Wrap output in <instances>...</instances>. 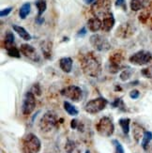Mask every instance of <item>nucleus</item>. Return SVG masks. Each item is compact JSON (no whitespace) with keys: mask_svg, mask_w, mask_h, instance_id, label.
Returning a JSON list of instances; mask_svg holds the SVG:
<instances>
[{"mask_svg":"<svg viewBox=\"0 0 152 153\" xmlns=\"http://www.w3.org/2000/svg\"><path fill=\"white\" fill-rule=\"evenodd\" d=\"M134 33L133 26L129 23L120 25L116 31V36L119 39H128L131 37Z\"/></svg>","mask_w":152,"mask_h":153,"instance_id":"12","label":"nucleus"},{"mask_svg":"<svg viewBox=\"0 0 152 153\" xmlns=\"http://www.w3.org/2000/svg\"><path fill=\"white\" fill-rule=\"evenodd\" d=\"M151 27H152V26H151Z\"/></svg>","mask_w":152,"mask_h":153,"instance_id":"39","label":"nucleus"},{"mask_svg":"<svg viewBox=\"0 0 152 153\" xmlns=\"http://www.w3.org/2000/svg\"><path fill=\"white\" fill-rule=\"evenodd\" d=\"M83 72L89 77L97 78L102 72V65L93 53H87L81 59Z\"/></svg>","mask_w":152,"mask_h":153,"instance_id":"1","label":"nucleus"},{"mask_svg":"<svg viewBox=\"0 0 152 153\" xmlns=\"http://www.w3.org/2000/svg\"><path fill=\"white\" fill-rule=\"evenodd\" d=\"M125 0H116V5L117 7H121V6H124V2Z\"/></svg>","mask_w":152,"mask_h":153,"instance_id":"35","label":"nucleus"},{"mask_svg":"<svg viewBox=\"0 0 152 153\" xmlns=\"http://www.w3.org/2000/svg\"><path fill=\"white\" fill-rule=\"evenodd\" d=\"M98 134L103 137H110L115 131V126L112 119L108 117H102L96 125Z\"/></svg>","mask_w":152,"mask_h":153,"instance_id":"4","label":"nucleus"},{"mask_svg":"<svg viewBox=\"0 0 152 153\" xmlns=\"http://www.w3.org/2000/svg\"><path fill=\"white\" fill-rule=\"evenodd\" d=\"M85 153H91V152H90V151H88V150H87V151H85Z\"/></svg>","mask_w":152,"mask_h":153,"instance_id":"38","label":"nucleus"},{"mask_svg":"<svg viewBox=\"0 0 152 153\" xmlns=\"http://www.w3.org/2000/svg\"><path fill=\"white\" fill-rule=\"evenodd\" d=\"M20 51H21V53L24 56L29 58L32 61L38 62L39 60V56L38 55L36 49L33 47V46H31L27 43L22 44L21 47H20Z\"/></svg>","mask_w":152,"mask_h":153,"instance_id":"13","label":"nucleus"},{"mask_svg":"<svg viewBox=\"0 0 152 153\" xmlns=\"http://www.w3.org/2000/svg\"><path fill=\"white\" fill-rule=\"evenodd\" d=\"M12 10V8L10 7V8H6V9H3L1 11H0V16L1 17H5V16H8L10 11Z\"/></svg>","mask_w":152,"mask_h":153,"instance_id":"32","label":"nucleus"},{"mask_svg":"<svg viewBox=\"0 0 152 153\" xmlns=\"http://www.w3.org/2000/svg\"><path fill=\"white\" fill-rule=\"evenodd\" d=\"M102 22L99 17H92L88 20L87 22V28L91 32H97L100 29H102Z\"/></svg>","mask_w":152,"mask_h":153,"instance_id":"16","label":"nucleus"},{"mask_svg":"<svg viewBox=\"0 0 152 153\" xmlns=\"http://www.w3.org/2000/svg\"><path fill=\"white\" fill-rule=\"evenodd\" d=\"M144 132H145L144 129L141 127L139 124H137V123H134L133 124V135L134 140L137 143L140 141V138H143Z\"/></svg>","mask_w":152,"mask_h":153,"instance_id":"20","label":"nucleus"},{"mask_svg":"<svg viewBox=\"0 0 152 153\" xmlns=\"http://www.w3.org/2000/svg\"><path fill=\"white\" fill-rule=\"evenodd\" d=\"M111 10V0H96L91 6V12L95 17H105Z\"/></svg>","mask_w":152,"mask_h":153,"instance_id":"5","label":"nucleus"},{"mask_svg":"<svg viewBox=\"0 0 152 153\" xmlns=\"http://www.w3.org/2000/svg\"><path fill=\"white\" fill-rule=\"evenodd\" d=\"M31 92L35 96H39V95H41L42 94V89H41V86H39V84H34V85L32 86Z\"/></svg>","mask_w":152,"mask_h":153,"instance_id":"31","label":"nucleus"},{"mask_svg":"<svg viewBox=\"0 0 152 153\" xmlns=\"http://www.w3.org/2000/svg\"><path fill=\"white\" fill-rule=\"evenodd\" d=\"M115 146V149H116V153H125V150L122 147V145L120 144L119 141H117V140H113L112 141Z\"/></svg>","mask_w":152,"mask_h":153,"instance_id":"29","label":"nucleus"},{"mask_svg":"<svg viewBox=\"0 0 152 153\" xmlns=\"http://www.w3.org/2000/svg\"><path fill=\"white\" fill-rule=\"evenodd\" d=\"M151 140H152V132L148 131H145L144 135H143V139H142V144H141L142 148L145 150L148 149V147L149 143L151 142Z\"/></svg>","mask_w":152,"mask_h":153,"instance_id":"24","label":"nucleus"},{"mask_svg":"<svg viewBox=\"0 0 152 153\" xmlns=\"http://www.w3.org/2000/svg\"><path fill=\"white\" fill-rule=\"evenodd\" d=\"M152 60V54L150 52L141 50L136 52L135 54L130 56L129 58V61L136 66H144L148 64Z\"/></svg>","mask_w":152,"mask_h":153,"instance_id":"9","label":"nucleus"},{"mask_svg":"<svg viewBox=\"0 0 152 153\" xmlns=\"http://www.w3.org/2000/svg\"><path fill=\"white\" fill-rule=\"evenodd\" d=\"M41 47L43 56L46 59H51L52 58V53H53V43L49 41H43L41 43Z\"/></svg>","mask_w":152,"mask_h":153,"instance_id":"17","label":"nucleus"},{"mask_svg":"<svg viewBox=\"0 0 152 153\" xmlns=\"http://www.w3.org/2000/svg\"><path fill=\"white\" fill-rule=\"evenodd\" d=\"M61 95L65 98L71 100L72 102H79L81 101L83 97L82 89L77 85H69L61 90Z\"/></svg>","mask_w":152,"mask_h":153,"instance_id":"11","label":"nucleus"},{"mask_svg":"<svg viewBox=\"0 0 152 153\" xmlns=\"http://www.w3.org/2000/svg\"><path fill=\"white\" fill-rule=\"evenodd\" d=\"M58 124V117L53 111H48L42 117L39 122V128L42 132H50L54 130Z\"/></svg>","mask_w":152,"mask_h":153,"instance_id":"2","label":"nucleus"},{"mask_svg":"<svg viewBox=\"0 0 152 153\" xmlns=\"http://www.w3.org/2000/svg\"><path fill=\"white\" fill-rule=\"evenodd\" d=\"M95 0H85V4H91V3H94Z\"/></svg>","mask_w":152,"mask_h":153,"instance_id":"37","label":"nucleus"},{"mask_svg":"<svg viewBox=\"0 0 152 153\" xmlns=\"http://www.w3.org/2000/svg\"><path fill=\"white\" fill-rule=\"evenodd\" d=\"M89 42L92 47L99 52H107L111 48V44L108 39L100 34L92 35L89 38Z\"/></svg>","mask_w":152,"mask_h":153,"instance_id":"6","label":"nucleus"},{"mask_svg":"<svg viewBox=\"0 0 152 153\" xmlns=\"http://www.w3.org/2000/svg\"><path fill=\"white\" fill-rule=\"evenodd\" d=\"M131 75V71L130 70H125L121 72V74H120V79H121V81H127V80L130 77Z\"/></svg>","mask_w":152,"mask_h":153,"instance_id":"30","label":"nucleus"},{"mask_svg":"<svg viewBox=\"0 0 152 153\" xmlns=\"http://www.w3.org/2000/svg\"><path fill=\"white\" fill-rule=\"evenodd\" d=\"M63 105H64V109L66 110V112H67L70 116L76 117L78 115L79 112H78L77 108L75 107L74 105H72L70 102H64Z\"/></svg>","mask_w":152,"mask_h":153,"instance_id":"25","label":"nucleus"},{"mask_svg":"<svg viewBox=\"0 0 152 153\" xmlns=\"http://www.w3.org/2000/svg\"><path fill=\"white\" fill-rule=\"evenodd\" d=\"M72 64L73 61L70 57H62L60 60H59V66H60V69L66 72V74H70L72 69Z\"/></svg>","mask_w":152,"mask_h":153,"instance_id":"18","label":"nucleus"},{"mask_svg":"<svg viewBox=\"0 0 152 153\" xmlns=\"http://www.w3.org/2000/svg\"><path fill=\"white\" fill-rule=\"evenodd\" d=\"M35 4L38 10V17H41L42 15V13H44V11L47 9L46 0H37Z\"/></svg>","mask_w":152,"mask_h":153,"instance_id":"26","label":"nucleus"},{"mask_svg":"<svg viewBox=\"0 0 152 153\" xmlns=\"http://www.w3.org/2000/svg\"><path fill=\"white\" fill-rule=\"evenodd\" d=\"M20 51L17 47L15 46H12L10 49L7 50V53H8V55L10 56H12V57H16V58H19L20 57Z\"/></svg>","mask_w":152,"mask_h":153,"instance_id":"28","label":"nucleus"},{"mask_svg":"<svg viewBox=\"0 0 152 153\" xmlns=\"http://www.w3.org/2000/svg\"><path fill=\"white\" fill-rule=\"evenodd\" d=\"M12 28L20 36V38H22L24 41L28 42V41H30V39H32L31 35L23 27V26H20V25H13Z\"/></svg>","mask_w":152,"mask_h":153,"instance_id":"19","label":"nucleus"},{"mask_svg":"<svg viewBox=\"0 0 152 153\" xmlns=\"http://www.w3.org/2000/svg\"><path fill=\"white\" fill-rule=\"evenodd\" d=\"M43 21H44V20H43L42 17H37V19H36V22H37L39 25H42V24L43 23Z\"/></svg>","mask_w":152,"mask_h":153,"instance_id":"36","label":"nucleus"},{"mask_svg":"<svg viewBox=\"0 0 152 153\" xmlns=\"http://www.w3.org/2000/svg\"><path fill=\"white\" fill-rule=\"evenodd\" d=\"M125 60V56L124 53L120 50L115 51L112 53L109 56V62H110V67L109 71L111 74H116V72L121 69V65Z\"/></svg>","mask_w":152,"mask_h":153,"instance_id":"7","label":"nucleus"},{"mask_svg":"<svg viewBox=\"0 0 152 153\" xmlns=\"http://www.w3.org/2000/svg\"><path fill=\"white\" fill-rule=\"evenodd\" d=\"M42 149V142L34 134H26L22 142V150L24 153H39Z\"/></svg>","mask_w":152,"mask_h":153,"instance_id":"3","label":"nucleus"},{"mask_svg":"<svg viewBox=\"0 0 152 153\" xmlns=\"http://www.w3.org/2000/svg\"><path fill=\"white\" fill-rule=\"evenodd\" d=\"M118 123H119V126L121 127L124 134L128 135L129 132H130V119L128 118V117H123V118H120L119 120H118Z\"/></svg>","mask_w":152,"mask_h":153,"instance_id":"23","label":"nucleus"},{"mask_svg":"<svg viewBox=\"0 0 152 153\" xmlns=\"http://www.w3.org/2000/svg\"><path fill=\"white\" fill-rule=\"evenodd\" d=\"M139 96H140V92L138 90H133V91L130 92V97L131 99H133V100L138 99V98H139Z\"/></svg>","mask_w":152,"mask_h":153,"instance_id":"33","label":"nucleus"},{"mask_svg":"<svg viewBox=\"0 0 152 153\" xmlns=\"http://www.w3.org/2000/svg\"><path fill=\"white\" fill-rule=\"evenodd\" d=\"M108 102L102 97L100 98H96L89 101L85 106V112H87L88 114L94 115L97 114V113L102 111L105 107H106Z\"/></svg>","mask_w":152,"mask_h":153,"instance_id":"8","label":"nucleus"},{"mask_svg":"<svg viewBox=\"0 0 152 153\" xmlns=\"http://www.w3.org/2000/svg\"><path fill=\"white\" fill-rule=\"evenodd\" d=\"M31 11V5L30 3H24L19 10V16L21 19H25L29 15Z\"/></svg>","mask_w":152,"mask_h":153,"instance_id":"22","label":"nucleus"},{"mask_svg":"<svg viewBox=\"0 0 152 153\" xmlns=\"http://www.w3.org/2000/svg\"><path fill=\"white\" fill-rule=\"evenodd\" d=\"M4 42H5V48L7 50L10 49V47H12V46H14V35H13L12 32L7 31Z\"/></svg>","mask_w":152,"mask_h":153,"instance_id":"21","label":"nucleus"},{"mask_svg":"<svg viewBox=\"0 0 152 153\" xmlns=\"http://www.w3.org/2000/svg\"><path fill=\"white\" fill-rule=\"evenodd\" d=\"M85 34H87V28H85V27H83L81 30H79V31H78L77 36H78V37H84Z\"/></svg>","mask_w":152,"mask_h":153,"instance_id":"34","label":"nucleus"},{"mask_svg":"<svg viewBox=\"0 0 152 153\" xmlns=\"http://www.w3.org/2000/svg\"><path fill=\"white\" fill-rule=\"evenodd\" d=\"M64 151L65 153H81V147L76 141L68 139L64 146Z\"/></svg>","mask_w":152,"mask_h":153,"instance_id":"14","label":"nucleus"},{"mask_svg":"<svg viewBox=\"0 0 152 153\" xmlns=\"http://www.w3.org/2000/svg\"><path fill=\"white\" fill-rule=\"evenodd\" d=\"M36 107V99L35 95L33 94L31 91L26 92L24 99H23V103H22V113L24 116H29L32 114L33 111L35 110Z\"/></svg>","mask_w":152,"mask_h":153,"instance_id":"10","label":"nucleus"},{"mask_svg":"<svg viewBox=\"0 0 152 153\" xmlns=\"http://www.w3.org/2000/svg\"><path fill=\"white\" fill-rule=\"evenodd\" d=\"M144 2L143 0H131L130 1V9L133 11H138L143 9Z\"/></svg>","mask_w":152,"mask_h":153,"instance_id":"27","label":"nucleus"},{"mask_svg":"<svg viewBox=\"0 0 152 153\" xmlns=\"http://www.w3.org/2000/svg\"><path fill=\"white\" fill-rule=\"evenodd\" d=\"M115 17L112 13H109L108 15H106L103 20H102V29L104 32H109L110 30L113 29L114 25H115Z\"/></svg>","mask_w":152,"mask_h":153,"instance_id":"15","label":"nucleus"}]
</instances>
